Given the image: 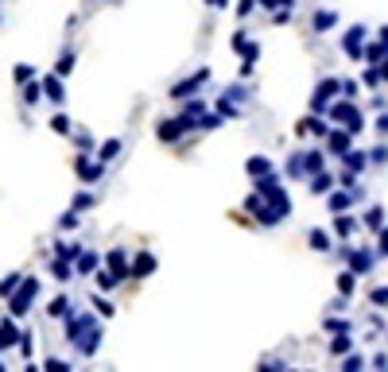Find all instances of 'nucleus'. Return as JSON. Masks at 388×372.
I'll return each instance as SVG.
<instances>
[{
  "instance_id": "obj_13",
  "label": "nucleus",
  "mask_w": 388,
  "mask_h": 372,
  "mask_svg": "<svg viewBox=\"0 0 388 372\" xmlns=\"http://www.w3.org/2000/svg\"><path fill=\"white\" fill-rule=\"evenodd\" d=\"M93 280H97V291H113L120 283V275L117 272H102V268H97V272H93Z\"/></svg>"
},
{
  "instance_id": "obj_18",
  "label": "nucleus",
  "mask_w": 388,
  "mask_h": 372,
  "mask_svg": "<svg viewBox=\"0 0 388 372\" xmlns=\"http://www.w3.org/2000/svg\"><path fill=\"white\" fill-rule=\"evenodd\" d=\"M245 171H249V174H253V179H256V174H268V159H261V156H253V159H249V163H245Z\"/></svg>"
},
{
  "instance_id": "obj_14",
  "label": "nucleus",
  "mask_w": 388,
  "mask_h": 372,
  "mask_svg": "<svg viewBox=\"0 0 388 372\" xmlns=\"http://www.w3.org/2000/svg\"><path fill=\"white\" fill-rule=\"evenodd\" d=\"M120 156V140H105L102 148H97V159H102V163H109V159H117Z\"/></svg>"
},
{
  "instance_id": "obj_31",
  "label": "nucleus",
  "mask_w": 388,
  "mask_h": 372,
  "mask_svg": "<svg viewBox=\"0 0 388 372\" xmlns=\"http://www.w3.org/2000/svg\"><path fill=\"white\" fill-rule=\"evenodd\" d=\"M206 4H210V8H226L229 0H206Z\"/></svg>"
},
{
  "instance_id": "obj_30",
  "label": "nucleus",
  "mask_w": 388,
  "mask_h": 372,
  "mask_svg": "<svg viewBox=\"0 0 388 372\" xmlns=\"http://www.w3.org/2000/svg\"><path fill=\"white\" fill-rule=\"evenodd\" d=\"M237 12H241V16H249V12H253V0H241V4H237Z\"/></svg>"
},
{
  "instance_id": "obj_19",
  "label": "nucleus",
  "mask_w": 388,
  "mask_h": 372,
  "mask_svg": "<svg viewBox=\"0 0 388 372\" xmlns=\"http://www.w3.org/2000/svg\"><path fill=\"white\" fill-rule=\"evenodd\" d=\"M78 252H82V248H78V244H67V240H59V244H55V256H62V260H74Z\"/></svg>"
},
{
  "instance_id": "obj_10",
  "label": "nucleus",
  "mask_w": 388,
  "mask_h": 372,
  "mask_svg": "<svg viewBox=\"0 0 388 372\" xmlns=\"http://www.w3.org/2000/svg\"><path fill=\"white\" fill-rule=\"evenodd\" d=\"M105 264H109V272H117L120 280H125V275H128V256H125V252H120V248H113L109 256H105Z\"/></svg>"
},
{
  "instance_id": "obj_24",
  "label": "nucleus",
  "mask_w": 388,
  "mask_h": 372,
  "mask_svg": "<svg viewBox=\"0 0 388 372\" xmlns=\"http://www.w3.org/2000/svg\"><path fill=\"white\" fill-rule=\"evenodd\" d=\"M24 101H27V105L39 101V82H24Z\"/></svg>"
},
{
  "instance_id": "obj_4",
  "label": "nucleus",
  "mask_w": 388,
  "mask_h": 372,
  "mask_svg": "<svg viewBox=\"0 0 388 372\" xmlns=\"http://www.w3.org/2000/svg\"><path fill=\"white\" fill-rule=\"evenodd\" d=\"M74 167H78V179H82V182H97V179H102V171H105L102 159H97V163H90V156H85V151L74 159Z\"/></svg>"
},
{
  "instance_id": "obj_7",
  "label": "nucleus",
  "mask_w": 388,
  "mask_h": 372,
  "mask_svg": "<svg viewBox=\"0 0 388 372\" xmlns=\"http://www.w3.org/2000/svg\"><path fill=\"white\" fill-rule=\"evenodd\" d=\"M155 132H160V140H179V136H183L186 132V124L183 120H179V116H171V120H160V128H155Z\"/></svg>"
},
{
  "instance_id": "obj_26",
  "label": "nucleus",
  "mask_w": 388,
  "mask_h": 372,
  "mask_svg": "<svg viewBox=\"0 0 388 372\" xmlns=\"http://www.w3.org/2000/svg\"><path fill=\"white\" fill-rule=\"evenodd\" d=\"M241 55H245L249 62H253V58H261V47H256V43H245V47H241Z\"/></svg>"
},
{
  "instance_id": "obj_16",
  "label": "nucleus",
  "mask_w": 388,
  "mask_h": 372,
  "mask_svg": "<svg viewBox=\"0 0 388 372\" xmlns=\"http://www.w3.org/2000/svg\"><path fill=\"white\" fill-rule=\"evenodd\" d=\"M20 280H24V275H20V272H8V275H4V280H0V295L8 298V295H12V291H16V287H20Z\"/></svg>"
},
{
  "instance_id": "obj_29",
  "label": "nucleus",
  "mask_w": 388,
  "mask_h": 372,
  "mask_svg": "<svg viewBox=\"0 0 388 372\" xmlns=\"http://www.w3.org/2000/svg\"><path fill=\"white\" fill-rule=\"evenodd\" d=\"M59 225H62V229H74V225H78V214H74V209H70V214H67V217H62V221H59Z\"/></svg>"
},
{
  "instance_id": "obj_11",
  "label": "nucleus",
  "mask_w": 388,
  "mask_h": 372,
  "mask_svg": "<svg viewBox=\"0 0 388 372\" xmlns=\"http://www.w3.org/2000/svg\"><path fill=\"white\" fill-rule=\"evenodd\" d=\"M74 272L78 275H93V272H97V256H93V252H78V256H74Z\"/></svg>"
},
{
  "instance_id": "obj_3",
  "label": "nucleus",
  "mask_w": 388,
  "mask_h": 372,
  "mask_svg": "<svg viewBox=\"0 0 388 372\" xmlns=\"http://www.w3.org/2000/svg\"><path fill=\"white\" fill-rule=\"evenodd\" d=\"M206 78H210V70H198V74H194V78H183V82H179L175 90H171V97H175V101H183V97H194V93H198V85H202Z\"/></svg>"
},
{
  "instance_id": "obj_25",
  "label": "nucleus",
  "mask_w": 388,
  "mask_h": 372,
  "mask_svg": "<svg viewBox=\"0 0 388 372\" xmlns=\"http://www.w3.org/2000/svg\"><path fill=\"white\" fill-rule=\"evenodd\" d=\"M90 206H93V194H78L74 206H70V209H90Z\"/></svg>"
},
{
  "instance_id": "obj_1",
  "label": "nucleus",
  "mask_w": 388,
  "mask_h": 372,
  "mask_svg": "<svg viewBox=\"0 0 388 372\" xmlns=\"http://www.w3.org/2000/svg\"><path fill=\"white\" fill-rule=\"evenodd\" d=\"M35 291H39V283L35 280H20V287L8 295V310L16 318H24L27 310H32V303H35Z\"/></svg>"
},
{
  "instance_id": "obj_2",
  "label": "nucleus",
  "mask_w": 388,
  "mask_h": 372,
  "mask_svg": "<svg viewBox=\"0 0 388 372\" xmlns=\"http://www.w3.org/2000/svg\"><path fill=\"white\" fill-rule=\"evenodd\" d=\"M93 326H97V318H93V315H74V310H70V315H67V341L74 345V341L82 338L85 330H93Z\"/></svg>"
},
{
  "instance_id": "obj_32",
  "label": "nucleus",
  "mask_w": 388,
  "mask_h": 372,
  "mask_svg": "<svg viewBox=\"0 0 388 372\" xmlns=\"http://www.w3.org/2000/svg\"><path fill=\"white\" fill-rule=\"evenodd\" d=\"M261 4H268V8H276V4H291V0H261Z\"/></svg>"
},
{
  "instance_id": "obj_8",
  "label": "nucleus",
  "mask_w": 388,
  "mask_h": 372,
  "mask_svg": "<svg viewBox=\"0 0 388 372\" xmlns=\"http://www.w3.org/2000/svg\"><path fill=\"white\" fill-rule=\"evenodd\" d=\"M155 272V256L152 252H140V256L132 260V268H128V275H136V280H144V275Z\"/></svg>"
},
{
  "instance_id": "obj_28",
  "label": "nucleus",
  "mask_w": 388,
  "mask_h": 372,
  "mask_svg": "<svg viewBox=\"0 0 388 372\" xmlns=\"http://www.w3.org/2000/svg\"><path fill=\"white\" fill-rule=\"evenodd\" d=\"M218 113H221V116H237V109H233V105H229V101H226V97H221V101H218Z\"/></svg>"
},
{
  "instance_id": "obj_22",
  "label": "nucleus",
  "mask_w": 388,
  "mask_h": 372,
  "mask_svg": "<svg viewBox=\"0 0 388 372\" xmlns=\"http://www.w3.org/2000/svg\"><path fill=\"white\" fill-rule=\"evenodd\" d=\"M43 368H47V372H70V364L59 361V357H47V361H43Z\"/></svg>"
},
{
  "instance_id": "obj_5",
  "label": "nucleus",
  "mask_w": 388,
  "mask_h": 372,
  "mask_svg": "<svg viewBox=\"0 0 388 372\" xmlns=\"http://www.w3.org/2000/svg\"><path fill=\"white\" fill-rule=\"evenodd\" d=\"M74 345H78V353H82V357H93L97 349H102V330H97V326H93V330H85Z\"/></svg>"
},
{
  "instance_id": "obj_9",
  "label": "nucleus",
  "mask_w": 388,
  "mask_h": 372,
  "mask_svg": "<svg viewBox=\"0 0 388 372\" xmlns=\"http://www.w3.org/2000/svg\"><path fill=\"white\" fill-rule=\"evenodd\" d=\"M202 113H206V105H202V101H198V97H194V101H190V105H186V109H183V116H179V120H183V124H186V128H194V124L202 120Z\"/></svg>"
},
{
  "instance_id": "obj_21",
  "label": "nucleus",
  "mask_w": 388,
  "mask_h": 372,
  "mask_svg": "<svg viewBox=\"0 0 388 372\" xmlns=\"http://www.w3.org/2000/svg\"><path fill=\"white\" fill-rule=\"evenodd\" d=\"M51 272H55V280H70V275H74V272H70V260H55V264H51Z\"/></svg>"
},
{
  "instance_id": "obj_15",
  "label": "nucleus",
  "mask_w": 388,
  "mask_h": 372,
  "mask_svg": "<svg viewBox=\"0 0 388 372\" xmlns=\"http://www.w3.org/2000/svg\"><path fill=\"white\" fill-rule=\"evenodd\" d=\"M70 70H74V50H62V55H59V62H55V74H59V78H67Z\"/></svg>"
},
{
  "instance_id": "obj_17",
  "label": "nucleus",
  "mask_w": 388,
  "mask_h": 372,
  "mask_svg": "<svg viewBox=\"0 0 388 372\" xmlns=\"http://www.w3.org/2000/svg\"><path fill=\"white\" fill-rule=\"evenodd\" d=\"M47 310H51L55 318H67V315H70V298H67V295H59L51 306H47Z\"/></svg>"
},
{
  "instance_id": "obj_23",
  "label": "nucleus",
  "mask_w": 388,
  "mask_h": 372,
  "mask_svg": "<svg viewBox=\"0 0 388 372\" xmlns=\"http://www.w3.org/2000/svg\"><path fill=\"white\" fill-rule=\"evenodd\" d=\"M51 128H55V132H59V136H70V120H67V116H51Z\"/></svg>"
},
{
  "instance_id": "obj_20",
  "label": "nucleus",
  "mask_w": 388,
  "mask_h": 372,
  "mask_svg": "<svg viewBox=\"0 0 388 372\" xmlns=\"http://www.w3.org/2000/svg\"><path fill=\"white\" fill-rule=\"evenodd\" d=\"M93 310H97L102 318H109V315H113V303H109V298H102V291L93 295Z\"/></svg>"
},
{
  "instance_id": "obj_27",
  "label": "nucleus",
  "mask_w": 388,
  "mask_h": 372,
  "mask_svg": "<svg viewBox=\"0 0 388 372\" xmlns=\"http://www.w3.org/2000/svg\"><path fill=\"white\" fill-rule=\"evenodd\" d=\"M32 74H35L32 67H16V82H32Z\"/></svg>"
},
{
  "instance_id": "obj_12",
  "label": "nucleus",
  "mask_w": 388,
  "mask_h": 372,
  "mask_svg": "<svg viewBox=\"0 0 388 372\" xmlns=\"http://www.w3.org/2000/svg\"><path fill=\"white\" fill-rule=\"evenodd\" d=\"M20 341V330H16V322H8V318H4V322H0V349H12Z\"/></svg>"
},
{
  "instance_id": "obj_6",
  "label": "nucleus",
  "mask_w": 388,
  "mask_h": 372,
  "mask_svg": "<svg viewBox=\"0 0 388 372\" xmlns=\"http://www.w3.org/2000/svg\"><path fill=\"white\" fill-rule=\"evenodd\" d=\"M43 97L55 101V105H62L67 90H62V78H59V74H47V78H43Z\"/></svg>"
}]
</instances>
